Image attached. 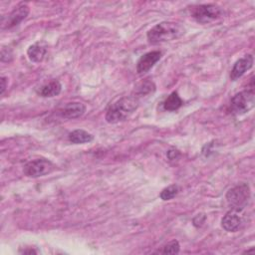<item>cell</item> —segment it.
Instances as JSON below:
<instances>
[{"instance_id":"11","label":"cell","mask_w":255,"mask_h":255,"mask_svg":"<svg viewBox=\"0 0 255 255\" xmlns=\"http://www.w3.org/2000/svg\"><path fill=\"white\" fill-rule=\"evenodd\" d=\"M241 225V217L234 210L228 211L221 219V226L227 232H235Z\"/></svg>"},{"instance_id":"9","label":"cell","mask_w":255,"mask_h":255,"mask_svg":"<svg viewBox=\"0 0 255 255\" xmlns=\"http://www.w3.org/2000/svg\"><path fill=\"white\" fill-rule=\"evenodd\" d=\"M253 63H254V58L251 54H247L244 57L237 60L231 70L230 80L236 81L239 78H241L248 70L252 68Z\"/></svg>"},{"instance_id":"8","label":"cell","mask_w":255,"mask_h":255,"mask_svg":"<svg viewBox=\"0 0 255 255\" xmlns=\"http://www.w3.org/2000/svg\"><path fill=\"white\" fill-rule=\"evenodd\" d=\"M161 56L159 51H151L142 55L136 63V73L141 75L148 72L160 60Z\"/></svg>"},{"instance_id":"14","label":"cell","mask_w":255,"mask_h":255,"mask_svg":"<svg viewBox=\"0 0 255 255\" xmlns=\"http://www.w3.org/2000/svg\"><path fill=\"white\" fill-rule=\"evenodd\" d=\"M68 139L72 143L80 144L92 141L94 139V135L84 129H75L69 133Z\"/></svg>"},{"instance_id":"3","label":"cell","mask_w":255,"mask_h":255,"mask_svg":"<svg viewBox=\"0 0 255 255\" xmlns=\"http://www.w3.org/2000/svg\"><path fill=\"white\" fill-rule=\"evenodd\" d=\"M250 187L247 183H239L230 188L226 193V201L231 210L242 211L250 200Z\"/></svg>"},{"instance_id":"13","label":"cell","mask_w":255,"mask_h":255,"mask_svg":"<svg viewBox=\"0 0 255 255\" xmlns=\"http://www.w3.org/2000/svg\"><path fill=\"white\" fill-rule=\"evenodd\" d=\"M61 91H62L61 83L57 80H54V81H51L50 83L42 86L38 93L41 97L52 98V97L58 96L61 93Z\"/></svg>"},{"instance_id":"5","label":"cell","mask_w":255,"mask_h":255,"mask_svg":"<svg viewBox=\"0 0 255 255\" xmlns=\"http://www.w3.org/2000/svg\"><path fill=\"white\" fill-rule=\"evenodd\" d=\"M255 96L253 90H245L234 95L230 101V111L233 115L241 116L254 108Z\"/></svg>"},{"instance_id":"17","label":"cell","mask_w":255,"mask_h":255,"mask_svg":"<svg viewBox=\"0 0 255 255\" xmlns=\"http://www.w3.org/2000/svg\"><path fill=\"white\" fill-rule=\"evenodd\" d=\"M178 191H179L178 186L176 184H171V185H168L167 187H165L161 190V192L159 194V197L164 201L170 200V199H172L173 197H175L177 195Z\"/></svg>"},{"instance_id":"19","label":"cell","mask_w":255,"mask_h":255,"mask_svg":"<svg viewBox=\"0 0 255 255\" xmlns=\"http://www.w3.org/2000/svg\"><path fill=\"white\" fill-rule=\"evenodd\" d=\"M205 219H206V217H205V215H204L203 213L197 214V215L193 218V220H192L193 225H194L195 227H201V226L203 225V223L205 222Z\"/></svg>"},{"instance_id":"21","label":"cell","mask_w":255,"mask_h":255,"mask_svg":"<svg viewBox=\"0 0 255 255\" xmlns=\"http://www.w3.org/2000/svg\"><path fill=\"white\" fill-rule=\"evenodd\" d=\"M7 88V79L5 77H1L0 79V94L3 95Z\"/></svg>"},{"instance_id":"22","label":"cell","mask_w":255,"mask_h":255,"mask_svg":"<svg viewBox=\"0 0 255 255\" xmlns=\"http://www.w3.org/2000/svg\"><path fill=\"white\" fill-rule=\"evenodd\" d=\"M23 253H24V254H27V253H29V254H31V253H35V254H36V253H37V251H35V250H33V249H30V250H24V251H23Z\"/></svg>"},{"instance_id":"18","label":"cell","mask_w":255,"mask_h":255,"mask_svg":"<svg viewBox=\"0 0 255 255\" xmlns=\"http://www.w3.org/2000/svg\"><path fill=\"white\" fill-rule=\"evenodd\" d=\"M179 243L177 240H172L162 247L160 253L162 254H177L179 252Z\"/></svg>"},{"instance_id":"16","label":"cell","mask_w":255,"mask_h":255,"mask_svg":"<svg viewBox=\"0 0 255 255\" xmlns=\"http://www.w3.org/2000/svg\"><path fill=\"white\" fill-rule=\"evenodd\" d=\"M155 90V85L152 81L146 80L144 82H141L136 88H135V97H142L145 95H148L150 93H153Z\"/></svg>"},{"instance_id":"20","label":"cell","mask_w":255,"mask_h":255,"mask_svg":"<svg viewBox=\"0 0 255 255\" xmlns=\"http://www.w3.org/2000/svg\"><path fill=\"white\" fill-rule=\"evenodd\" d=\"M166 155H167L169 160H174V159H177L180 156V152L177 149H169L166 152Z\"/></svg>"},{"instance_id":"15","label":"cell","mask_w":255,"mask_h":255,"mask_svg":"<svg viewBox=\"0 0 255 255\" xmlns=\"http://www.w3.org/2000/svg\"><path fill=\"white\" fill-rule=\"evenodd\" d=\"M182 106V100L176 92H172L164 101L163 108L165 111L173 112L178 110Z\"/></svg>"},{"instance_id":"2","label":"cell","mask_w":255,"mask_h":255,"mask_svg":"<svg viewBox=\"0 0 255 255\" xmlns=\"http://www.w3.org/2000/svg\"><path fill=\"white\" fill-rule=\"evenodd\" d=\"M184 34L185 28L179 23L163 21L149 29L146 33V37L149 43L159 44L178 39Z\"/></svg>"},{"instance_id":"6","label":"cell","mask_w":255,"mask_h":255,"mask_svg":"<svg viewBox=\"0 0 255 255\" xmlns=\"http://www.w3.org/2000/svg\"><path fill=\"white\" fill-rule=\"evenodd\" d=\"M55 165L47 158H37L27 162L24 166V174L29 177H39L52 172Z\"/></svg>"},{"instance_id":"12","label":"cell","mask_w":255,"mask_h":255,"mask_svg":"<svg viewBox=\"0 0 255 255\" xmlns=\"http://www.w3.org/2000/svg\"><path fill=\"white\" fill-rule=\"evenodd\" d=\"M47 54V47L40 42L31 45L27 50V55L30 61L34 63H40L43 61Z\"/></svg>"},{"instance_id":"10","label":"cell","mask_w":255,"mask_h":255,"mask_svg":"<svg viewBox=\"0 0 255 255\" xmlns=\"http://www.w3.org/2000/svg\"><path fill=\"white\" fill-rule=\"evenodd\" d=\"M86 112V106L80 102L66 104L60 111L59 115L64 119H78Z\"/></svg>"},{"instance_id":"1","label":"cell","mask_w":255,"mask_h":255,"mask_svg":"<svg viewBox=\"0 0 255 255\" xmlns=\"http://www.w3.org/2000/svg\"><path fill=\"white\" fill-rule=\"evenodd\" d=\"M139 101L134 95L123 97L112 104L106 113V121L109 124H117L127 120L138 108Z\"/></svg>"},{"instance_id":"4","label":"cell","mask_w":255,"mask_h":255,"mask_svg":"<svg viewBox=\"0 0 255 255\" xmlns=\"http://www.w3.org/2000/svg\"><path fill=\"white\" fill-rule=\"evenodd\" d=\"M190 8V14L192 18L201 24L213 22L221 18L224 14L223 9L215 4H200Z\"/></svg>"},{"instance_id":"7","label":"cell","mask_w":255,"mask_h":255,"mask_svg":"<svg viewBox=\"0 0 255 255\" xmlns=\"http://www.w3.org/2000/svg\"><path fill=\"white\" fill-rule=\"evenodd\" d=\"M29 7L26 4H20L15 7L7 16V18L2 17L1 26L2 29H10L18 24H20L29 14Z\"/></svg>"}]
</instances>
